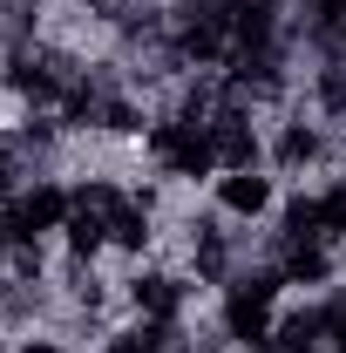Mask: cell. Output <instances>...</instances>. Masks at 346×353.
<instances>
[{
    "instance_id": "cell-1",
    "label": "cell",
    "mask_w": 346,
    "mask_h": 353,
    "mask_svg": "<svg viewBox=\"0 0 346 353\" xmlns=\"http://www.w3.org/2000/svg\"><path fill=\"white\" fill-rule=\"evenodd\" d=\"M278 272H252L238 285H224V333L238 347H272V312H278Z\"/></svg>"
},
{
    "instance_id": "cell-2",
    "label": "cell",
    "mask_w": 346,
    "mask_h": 353,
    "mask_svg": "<svg viewBox=\"0 0 346 353\" xmlns=\"http://www.w3.org/2000/svg\"><path fill=\"white\" fill-rule=\"evenodd\" d=\"M150 157L170 176H211L217 170V136L197 116H170V123H150Z\"/></svg>"
},
{
    "instance_id": "cell-3",
    "label": "cell",
    "mask_w": 346,
    "mask_h": 353,
    "mask_svg": "<svg viewBox=\"0 0 346 353\" xmlns=\"http://www.w3.org/2000/svg\"><path fill=\"white\" fill-rule=\"evenodd\" d=\"M68 211H75V197H68V190L34 183V190H21V197L7 204L0 231H7V245H14V252H28V245H41L48 231H61V224H68Z\"/></svg>"
},
{
    "instance_id": "cell-4",
    "label": "cell",
    "mask_w": 346,
    "mask_h": 353,
    "mask_svg": "<svg viewBox=\"0 0 346 353\" xmlns=\"http://www.w3.org/2000/svg\"><path fill=\"white\" fill-rule=\"evenodd\" d=\"M217 204H224L231 218H265V211H272V176L224 170V176H217Z\"/></svg>"
},
{
    "instance_id": "cell-5",
    "label": "cell",
    "mask_w": 346,
    "mask_h": 353,
    "mask_svg": "<svg viewBox=\"0 0 346 353\" xmlns=\"http://www.w3.org/2000/svg\"><path fill=\"white\" fill-rule=\"evenodd\" d=\"M211 136H217V170H258V136L238 109H224L211 123Z\"/></svg>"
},
{
    "instance_id": "cell-6",
    "label": "cell",
    "mask_w": 346,
    "mask_h": 353,
    "mask_svg": "<svg viewBox=\"0 0 346 353\" xmlns=\"http://www.w3.org/2000/svg\"><path fill=\"white\" fill-rule=\"evenodd\" d=\"M130 299H136V312H143V319H156V326H170L176 306H183V292H176L170 272H143V279L130 285Z\"/></svg>"
},
{
    "instance_id": "cell-7",
    "label": "cell",
    "mask_w": 346,
    "mask_h": 353,
    "mask_svg": "<svg viewBox=\"0 0 346 353\" xmlns=\"http://www.w3.org/2000/svg\"><path fill=\"white\" fill-rule=\"evenodd\" d=\"M326 272H333V259H326L319 238H292V245H285V265H278L285 285H326Z\"/></svg>"
},
{
    "instance_id": "cell-8",
    "label": "cell",
    "mask_w": 346,
    "mask_h": 353,
    "mask_svg": "<svg viewBox=\"0 0 346 353\" xmlns=\"http://www.w3.org/2000/svg\"><path fill=\"white\" fill-rule=\"evenodd\" d=\"M61 231H68V252H75V259H95V252L109 245V218H102V211H88V204H75Z\"/></svg>"
},
{
    "instance_id": "cell-9",
    "label": "cell",
    "mask_w": 346,
    "mask_h": 353,
    "mask_svg": "<svg viewBox=\"0 0 346 353\" xmlns=\"http://www.w3.org/2000/svg\"><path fill=\"white\" fill-rule=\"evenodd\" d=\"M109 245H123V252H143V245H150V204L123 197V204L109 211Z\"/></svg>"
},
{
    "instance_id": "cell-10",
    "label": "cell",
    "mask_w": 346,
    "mask_h": 353,
    "mask_svg": "<svg viewBox=\"0 0 346 353\" xmlns=\"http://www.w3.org/2000/svg\"><path fill=\"white\" fill-rule=\"evenodd\" d=\"M7 82H14V95H28V102H54L61 95V82L48 75V61H28V54L7 68Z\"/></svg>"
},
{
    "instance_id": "cell-11",
    "label": "cell",
    "mask_w": 346,
    "mask_h": 353,
    "mask_svg": "<svg viewBox=\"0 0 346 353\" xmlns=\"http://www.w3.org/2000/svg\"><path fill=\"white\" fill-rule=\"evenodd\" d=\"M312 157H319V130L285 123V130H278V163H285V170H299V163H312Z\"/></svg>"
},
{
    "instance_id": "cell-12",
    "label": "cell",
    "mask_w": 346,
    "mask_h": 353,
    "mask_svg": "<svg viewBox=\"0 0 346 353\" xmlns=\"http://www.w3.org/2000/svg\"><path fill=\"white\" fill-rule=\"evenodd\" d=\"M312 224H319V238H340L346 231V183H333L326 197H312Z\"/></svg>"
},
{
    "instance_id": "cell-13",
    "label": "cell",
    "mask_w": 346,
    "mask_h": 353,
    "mask_svg": "<svg viewBox=\"0 0 346 353\" xmlns=\"http://www.w3.org/2000/svg\"><path fill=\"white\" fill-rule=\"evenodd\" d=\"M109 353H163V326H156V319H143V326H123V333L109 340Z\"/></svg>"
},
{
    "instance_id": "cell-14",
    "label": "cell",
    "mask_w": 346,
    "mask_h": 353,
    "mask_svg": "<svg viewBox=\"0 0 346 353\" xmlns=\"http://www.w3.org/2000/svg\"><path fill=\"white\" fill-rule=\"evenodd\" d=\"M190 259H197V272H204V279H224V238H211V231H204V238L190 245Z\"/></svg>"
},
{
    "instance_id": "cell-15",
    "label": "cell",
    "mask_w": 346,
    "mask_h": 353,
    "mask_svg": "<svg viewBox=\"0 0 346 353\" xmlns=\"http://www.w3.org/2000/svg\"><path fill=\"white\" fill-rule=\"evenodd\" d=\"M14 150H7V143H0V204H14V197H21V190H14Z\"/></svg>"
},
{
    "instance_id": "cell-16",
    "label": "cell",
    "mask_w": 346,
    "mask_h": 353,
    "mask_svg": "<svg viewBox=\"0 0 346 353\" xmlns=\"http://www.w3.org/2000/svg\"><path fill=\"white\" fill-rule=\"evenodd\" d=\"M21 353H61V347H54V340H28Z\"/></svg>"
},
{
    "instance_id": "cell-17",
    "label": "cell",
    "mask_w": 346,
    "mask_h": 353,
    "mask_svg": "<svg viewBox=\"0 0 346 353\" xmlns=\"http://www.w3.org/2000/svg\"><path fill=\"white\" fill-rule=\"evenodd\" d=\"M333 333H340V353H346V312H340V319H333Z\"/></svg>"
},
{
    "instance_id": "cell-18",
    "label": "cell",
    "mask_w": 346,
    "mask_h": 353,
    "mask_svg": "<svg viewBox=\"0 0 346 353\" xmlns=\"http://www.w3.org/2000/svg\"><path fill=\"white\" fill-rule=\"evenodd\" d=\"M0 259H7V231H0Z\"/></svg>"
}]
</instances>
